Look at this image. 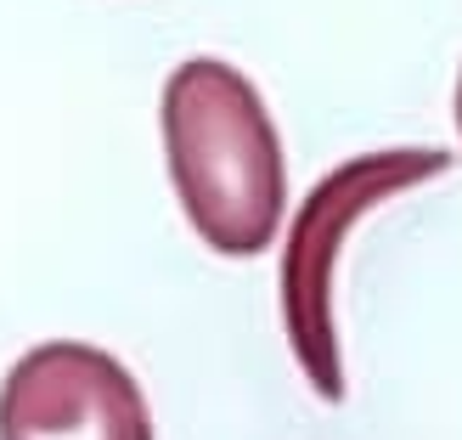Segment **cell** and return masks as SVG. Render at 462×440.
Masks as SVG:
<instances>
[{
  "label": "cell",
  "mask_w": 462,
  "mask_h": 440,
  "mask_svg": "<svg viewBox=\"0 0 462 440\" xmlns=\"http://www.w3.org/2000/svg\"><path fill=\"white\" fill-rule=\"evenodd\" d=\"M457 130H462V80H457Z\"/></svg>",
  "instance_id": "4"
},
{
  "label": "cell",
  "mask_w": 462,
  "mask_h": 440,
  "mask_svg": "<svg viewBox=\"0 0 462 440\" xmlns=\"http://www.w3.org/2000/svg\"><path fill=\"white\" fill-rule=\"evenodd\" d=\"M446 164H451L446 147L361 153L333 175H321L310 198L299 203V215L288 226V248H282V322H288L293 356L321 401H344V361H338V328H333V271H338L344 238L383 198L411 192L418 181L440 175Z\"/></svg>",
  "instance_id": "2"
},
{
  "label": "cell",
  "mask_w": 462,
  "mask_h": 440,
  "mask_svg": "<svg viewBox=\"0 0 462 440\" xmlns=\"http://www.w3.org/2000/svg\"><path fill=\"white\" fill-rule=\"evenodd\" d=\"M164 158L192 231L215 254H265L282 220V142L243 68L192 57L164 80Z\"/></svg>",
  "instance_id": "1"
},
{
  "label": "cell",
  "mask_w": 462,
  "mask_h": 440,
  "mask_svg": "<svg viewBox=\"0 0 462 440\" xmlns=\"http://www.w3.org/2000/svg\"><path fill=\"white\" fill-rule=\"evenodd\" d=\"M0 440H152V418L119 356L51 339L0 384Z\"/></svg>",
  "instance_id": "3"
}]
</instances>
